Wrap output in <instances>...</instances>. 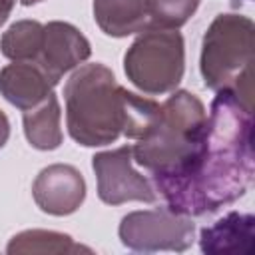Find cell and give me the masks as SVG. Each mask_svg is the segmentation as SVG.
<instances>
[{"instance_id":"1","label":"cell","mask_w":255,"mask_h":255,"mask_svg":"<svg viewBox=\"0 0 255 255\" xmlns=\"http://www.w3.org/2000/svg\"><path fill=\"white\" fill-rule=\"evenodd\" d=\"M251 114L231 90H217L197 149L177 169L151 177L171 211L205 215L247 191L253 177Z\"/></svg>"},{"instance_id":"2","label":"cell","mask_w":255,"mask_h":255,"mask_svg":"<svg viewBox=\"0 0 255 255\" xmlns=\"http://www.w3.org/2000/svg\"><path fill=\"white\" fill-rule=\"evenodd\" d=\"M70 135L88 147L108 145L120 135L139 139L153 124L159 104L116 82L104 64H86L64 86Z\"/></svg>"},{"instance_id":"3","label":"cell","mask_w":255,"mask_h":255,"mask_svg":"<svg viewBox=\"0 0 255 255\" xmlns=\"http://www.w3.org/2000/svg\"><path fill=\"white\" fill-rule=\"evenodd\" d=\"M205 108L201 100L185 90L171 94L149 126L131 147L133 161L149 171L163 175L183 165L197 149L205 131Z\"/></svg>"},{"instance_id":"4","label":"cell","mask_w":255,"mask_h":255,"mask_svg":"<svg viewBox=\"0 0 255 255\" xmlns=\"http://www.w3.org/2000/svg\"><path fill=\"white\" fill-rule=\"evenodd\" d=\"M253 22L241 14H219L201 44V76L211 90H231L253 110Z\"/></svg>"},{"instance_id":"5","label":"cell","mask_w":255,"mask_h":255,"mask_svg":"<svg viewBox=\"0 0 255 255\" xmlns=\"http://www.w3.org/2000/svg\"><path fill=\"white\" fill-rule=\"evenodd\" d=\"M185 52L177 30L149 28L141 32L124 56L129 82L145 94H165L181 82Z\"/></svg>"},{"instance_id":"6","label":"cell","mask_w":255,"mask_h":255,"mask_svg":"<svg viewBox=\"0 0 255 255\" xmlns=\"http://www.w3.org/2000/svg\"><path fill=\"white\" fill-rule=\"evenodd\" d=\"M195 225L167 205L128 213L120 223V239L133 251H185L193 243Z\"/></svg>"},{"instance_id":"7","label":"cell","mask_w":255,"mask_h":255,"mask_svg":"<svg viewBox=\"0 0 255 255\" xmlns=\"http://www.w3.org/2000/svg\"><path fill=\"white\" fill-rule=\"evenodd\" d=\"M92 165L98 177V195L104 203L120 205L126 201H155L153 183L133 169L129 145L96 153Z\"/></svg>"},{"instance_id":"8","label":"cell","mask_w":255,"mask_h":255,"mask_svg":"<svg viewBox=\"0 0 255 255\" xmlns=\"http://www.w3.org/2000/svg\"><path fill=\"white\" fill-rule=\"evenodd\" d=\"M32 195L42 211L50 215H70L86 197V181L74 165L54 163L38 173Z\"/></svg>"},{"instance_id":"9","label":"cell","mask_w":255,"mask_h":255,"mask_svg":"<svg viewBox=\"0 0 255 255\" xmlns=\"http://www.w3.org/2000/svg\"><path fill=\"white\" fill-rule=\"evenodd\" d=\"M92 54L86 36L68 22H50L44 26V40L36 64L58 84L60 78L88 60Z\"/></svg>"},{"instance_id":"10","label":"cell","mask_w":255,"mask_h":255,"mask_svg":"<svg viewBox=\"0 0 255 255\" xmlns=\"http://www.w3.org/2000/svg\"><path fill=\"white\" fill-rule=\"evenodd\" d=\"M54 86L56 82L34 60L14 62L0 70V94L22 112L40 104Z\"/></svg>"},{"instance_id":"11","label":"cell","mask_w":255,"mask_h":255,"mask_svg":"<svg viewBox=\"0 0 255 255\" xmlns=\"http://www.w3.org/2000/svg\"><path fill=\"white\" fill-rule=\"evenodd\" d=\"M255 239V217L251 213L231 211L199 237L201 251L207 255H249Z\"/></svg>"},{"instance_id":"12","label":"cell","mask_w":255,"mask_h":255,"mask_svg":"<svg viewBox=\"0 0 255 255\" xmlns=\"http://www.w3.org/2000/svg\"><path fill=\"white\" fill-rule=\"evenodd\" d=\"M94 18L108 36L143 32L149 28L147 0H94Z\"/></svg>"},{"instance_id":"13","label":"cell","mask_w":255,"mask_h":255,"mask_svg":"<svg viewBox=\"0 0 255 255\" xmlns=\"http://www.w3.org/2000/svg\"><path fill=\"white\" fill-rule=\"evenodd\" d=\"M24 133L36 149H56L62 143L60 104L54 94H48L34 108L24 110Z\"/></svg>"},{"instance_id":"14","label":"cell","mask_w":255,"mask_h":255,"mask_svg":"<svg viewBox=\"0 0 255 255\" xmlns=\"http://www.w3.org/2000/svg\"><path fill=\"white\" fill-rule=\"evenodd\" d=\"M44 40V26L36 20L14 22L0 40V50L14 62L36 60Z\"/></svg>"},{"instance_id":"15","label":"cell","mask_w":255,"mask_h":255,"mask_svg":"<svg viewBox=\"0 0 255 255\" xmlns=\"http://www.w3.org/2000/svg\"><path fill=\"white\" fill-rule=\"evenodd\" d=\"M6 251L12 255L14 253H78V251L90 253V247L74 243V239L64 233L32 229V231H22L14 235Z\"/></svg>"},{"instance_id":"16","label":"cell","mask_w":255,"mask_h":255,"mask_svg":"<svg viewBox=\"0 0 255 255\" xmlns=\"http://www.w3.org/2000/svg\"><path fill=\"white\" fill-rule=\"evenodd\" d=\"M197 6L199 0H147L149 28L177 30L193 16Z\"/></svg>"},{"instance_id":"17","label":"cell","mask_w":255,"mask_h":255,"mask_svg":"<svg viewBox=\"0 0 255 255\" xmlns=\"http://www.w3.org/2000/svg\"><path fill=\"white\" fill-rule=\"evenodd\" d=\"M8 135H10V124H8V118H6V114L0 110V147L6 143Z\"/></svg>"},{"instance_id":"18","label":"cell","mask_w":255,"mask_h":255,"mask_svg":"<svg viewBox=\"0 0 255 255\" xmlns=\"http://www.w3.org/2000/svg\"><path fill=\"white\" fill-rule=\"evenodd\" d=\"M14 4H16V0H0V26L8 20V16H10L12 8H14Z\"/></svg>"},{"instance_id":"19","label":"cell","mask_w":255,"mask_h":255,"mask_svg":"<svg viewBox=\"0 0 255 255\" xmlns=\"http://www.w3.org/2000/svg\"><path fill=\"white\" fill-rule=\"evenodd\" d=\"M36 2H40V0H22L24 6H30V4H36Z\"/></svg>"}]
</instances>
